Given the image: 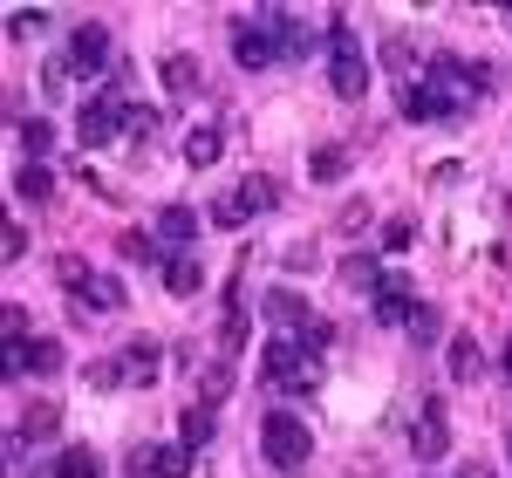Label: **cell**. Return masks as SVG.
Instances as JSON below:
<instances>
[{
    "instance_id": "obj_6",
    "label": "cell",
    "mask_w": 512,
    "mask_h": 478,
    "mask_svg": "<svg viewBox=\"0 0 512 478\" xmlns=\"http://www.w3.org/2000/svg\"><path fill=\"white\" fill-rule=\"evenodd\" d=\"M192 444H137L130 451V478H192Z\"/></svg>"
},
{
    "instance_id": "obj_33",
    "label": "cell",
    "mask_w": 512,
    "mask_h": 478,
    "mask_svg": "<svg viewBox=\"0 0 512 478\" xmlns=\"http://www.w3.org/2000/svg\"><path fill=\"white\" fill-rule=\"evenodd\" d=\"M117 253H123V260H137V267H151V260H158V239H144V233H117Z\"/></svg>"
},
{
    "instance_id": "obj_4",
    "label": "cell",
    "mask_w": 512,
    "mask_h": 478,
    "mask_svg": "<svg viewBox=\"0 0 512 478\" xmlns=\"http://www.w3.org/2000/svg\"><path fill=\"white\" fill-rule=\"evenodd\" d=\"M260 444H267V465H274V472H301V465H308V451H315L308 424H301V417H287V410H274V417L260 424Z\"/></svg>"
},
{
    "instance_id": "obj_17",
    "label": "cell",
    "mask_w": 512,
    "mask_h": 478,
    "mask_svg": "<svg viewBox=\"0 0 512 478\" xmlns=\"http://www.w3.org/2000/svg\"><path fill=\"white\" fill-rule=\"evenodd\" d=\"M21 369L55 376V369H62V342H55V335H28V342H21Z\"/></svg>"
},
{
    "instance_id": "obj_2",
    "label": "cell",
    "mask_w": 512,
    "mask_h": 478,
    "mask_svg": "<svg viewBox=\"0 0 512 478\" xmlns=\"http://www.w3.org/2000/svg\"><path fill=\"white\" fill-rule=\"evenodd\" d=\"M328 89L342 103H362L369 96V55H362V41H355V28L342 14L328 21Z\"/></svg>"
},
{
    "instance_id": "obj_7",
    "label": "cell",
    "mask_w": 512,
    "mask_h": 478,
    "mask_svg": "<svg viewBox=\"0 0 512 478\" xmlns=\"http://www.w3.org/2000/svg\"><path fill=\"white\" fill-rule=\"evenodd\" d=\"M110 55H117V48H110V35L89 21V28H76V35H69L62 69H69V76H96V69H110ZM110 76H117V69H110Z\"/></svg>"
},
{
    "instance_id": "obj_1",
    "label": "cell",
    "mask_w": 512,
    "mask_h": 478,
    "mask_svg": "<svg viewBox=\"0 0 512 478\" xmlns=\"http://www.w3.org/2000/svg\"><path fill=\"white\" fill-rule=\"evenodd\" d=\"M260 376H267L274 390H287V397H315L321 390V356H308L294 335H274V342L260 349Z\"/></svg>"
},
{
    "instance_id": "obj_26",
    "label": "cell",
    "mask_w": 512,
    "mask_h": 478,
    "mask_svg": "<svg viewBox=\"0 0 512 478\" xmlns=\"http://www.w3.org/2000/svg\"><path fill=\"white\" fill-rule=\"evenodd\" d=\"M21 431H28V438H55V431H62V403L35 397V403H28V417H21Z\"/></svg>"
},
{
    "instance_id": "obj_25",
    "label": "cell",
    "mask_w": 512,
    "mask_h": 478,
    "mask_svg": "<svg viewBox=\"0 0 512 478\" xmlns=\"http://www.w3.org/2000/svg\"><path fill=\"white\" fill-rule=\"evenodd\" d=\"M76 301H82V308H89V315H96V308H103V315H117V308H123V280L96 274V280H89V287H82V294H76Z\"/></svg>"
},
{
    "instance_id": "obj_10",
    "label": "cell",
    "mask_w": 512,
    "mask_h": 478,
    "mask_svg": "<svg viewBox=\"0 0 512 478\" xmlns=\"http://www.w3.org/2000/svg\"><path fill=\"white\" fill-rule=\"evenodd\" d=\"M410 444H417V458H424V465H437V458H444V451H451V438H444V403H424V417H417V431H410Z\"/></svg>"
},
{
    "instance_id": "obj_40",
    "label": "cell",
    "mask_w": 512,
    "mask_h": 478,
    "mask_svg": "<svg viewBox=\"0 0 512 478\" xmlns=\"http://www.w3.org/2000/svg\"><path fill=\"white\" fill-rule=\"evenodd\" d=\"M335 226H342V233H362V226H369V205H362V199H349V205H342V219H335Z\"/></svg>"
},
{
    "instance_id": "obj_44",
    "label": "cell",
    "mask_w": 512,
    "mask_h": 478,
    "mask_svg": "<svg viewBox=\"0 0 512 478\" xmlns=\"http://www.w3.org/2000/svg\"><path fill=\"white\" fill-rule=\"evenodd\" d=\"M506 376H512V342H506Z\"/></svg>"
},
{
    "instance_id": "obj_16",
    "label": "cell",
    "mask_w": 512,
    "mask_h": 478,
    "mask_svg": "<svg viewBox=\"0 0 512 478\" xmlns=\"http://www.w3.org/2000/svg\"><path fill=\"white\" fill-rule=\"evenodd\" d=\"M335 274H342V287H349V294H369V287H383V267H376V253H349Z\"/></svg>"
},
{
    "instance_id": "obj_42",
    "label": "cell",
    "mask_w": 512,
    "mask_h": 478,
    "mask_svg": "<svg viewBox=\"0 0 512 478\" xmlns=\"http://www.w3.org/2000/svg\"><path fill=\"white\" fill-rule=\"evenodd\" d=\"M0 253H7V260H21V253H28V233H21V226H7V233H0Z\"/></svg>"
},
{
    "instance_id": "obj_19",
    "label": "cell",
    "mask_w": 512,
    "mask_h": 478,
    "mask_svg": "<svg viewBox=\"0 0 512 478\" xmlns=\"http://www.w3.org/2000/svg\"><path fill=\"white\" fill-rule=\"evenodd\" d=\"M192 233H198V212H192V205H164V212H158V246H185Z\"/></svg>"
},
{
    "instance_id": "obj_22",
    "label": "cell",
    "mask_w": 512,
    "mask_h": 478,
    "mask_svg": "<svg viewBox=\"0 0 512 478\" xmlns=\"http://www.w3.org/2000/svg\"><path fill=\"white\" fill-rule=\"evenodd\" d=\"M219 151H226V130H212V123L185 137V164H192V171H205V164H219Z\"/></svg>"
},
{
    "instance_id": "obj_30",
    "label": "cell",
    "mask_w": 512,
    "mask_h": 478,
    "mask_svg": "<svg viewBox=\"0 0 512 478\" xmlns=\"http://www.w3.org/2000/svg\"><path fill=\"white\" fill-rule=\"evenodd\" d=\"M294 342H301V349H308V356H321V349H328V342H335V321L308 315V321H301V328H294Z\"/></svg>"
},
{
    "instance_id": "obj_32",
    "label": "cell",
    "mask_w": 512,
    "mask_h": 478,
    "mask_svg": "<svg viewBox=\"0 0 512 478\" xmlns=\"http://www.w3.org/2000/svg\"><path fill=\"white\" fill-rule=\"evenodd\" d=\"M403 328H410V335H417V342H437V335H444V315H437L431 301H417V315L403 321Z\"/></svg>"
},
{
    "instance_id": "obj_43",
    "label": "cell",
    "mask_w": 512,
    "mask_h": 478,
    "mask_svg": "<svg viewBox=\"0 0 512 478\" xmlns=\"http://www.w3.org/2000/svg\"><path fill=\"white\" fill-rule=\"evenodd\" d=\"M458 478H492V465H478V458H472V465H465Z\"/></svg>"
},
{
    "instance_id": "obj_39",
    "label": "cell",
    "mask_w": 512,
    "mask_h": 478,
    "mask_svg": "<svg viewBox=\"0 0 512 478\" xmlns=\"http://www.w3.org/2000/svg\"><path fill=\"white\" fill-rule=\"evenodd\" d=\"M0 335H7V342H28V308L7 301V308H0Z\"/></svg>"
},
{
    "instance_id": "obj_23",
    "label": "cell",
    "mask_w": 512,
    "mask_h": 478,
    "mask_svg": "<svg viewBox=\"0 0 512 478\" xmlns=\"http://www.w3.org/2000/svg\"><path fill=\"white\" fill-rule=\"evenodd\" d=\"M308 171H315V185H335V178H349V144H315Z\"/></svg>"
},
{
    "instance_id": "obj_18",
    "label": "cell",
    "mask_w": 512,
    "mask_h": 478,
    "mask_svg": "<svg viewBox=\"0 0 512 478\" xmlns=\"http://www.w3.org/2000/svg\"><path fill=\"white\" fill-rule=\"evenodd\" d=\"M212 431H219V417H212L205 403H185V417H178V444L205 451V444H212Z\"/></svg>"
},
{
    "instance_id": "obj_20",
    "label": "cell",
    "mask_w": 512,
    "mask_h": 478,
    "mask_svg": "<svg viewBox=\"0 0 512 478\" xmlns=\"http://www.w3.org/2000/svg\"><path fill=\"white\" fill-rule=\"evenodd\" d=\"M48 478H103V458H96L89 444H69V451L48 465Z\"/></svg>"
},
{
    "instance_id": "obj_38",
    "label": "cell",
    "mask_w": 512,
    "mask_h": 478,
    "mask_svg": "<svg viewBox=\"0 0 512 478\" xmlns=\"http://www.w3.org/2000/svg\"><path fill=\"white\" fill-rule=\"evenodd\" d=\"M82 383H89V390H117V383H123V362H89V369H82Z\"/></svg>"
},
{
    "instance_id": "obj_36",
    "label": "cell",
    "mask_w": 512,
    "mask_h": 478,
    "mask_svg": "<svg viewBox=\"0 0 512 478\" xmlns=\"http://www.w3.org/2000/svg\"><path fill=\"white\" fill-rule=\"evenodd\" d=\"M55 280H62V287H76V294H82V287H89L96 274H89V260H76V253H62V260H55Z\"/></svg>"
},
{
    "instance_id": "obj_34",
    "label": "cell",
    "mask_w": 512,
    "mask_h": 478,
    "mask_svg": "<svg viewBox=\"0 0 512 478\" xmlns=\"http://www.w3.org/2000/svg\"><path fill=\"white\" fill-rule=\"evenodd\" d=\"M383 62H390L396 76H410V62H417V41H410V35H390V41H383Z\"/></svg>"
},
{
    "instance_id": "obj_41",
    "label": "cell",
    "mask_w": 512,
    "mask_h": 478,
    "mask_svg": "<svg viewBox=\"0 0 512 478\" xmlns=\"http://www.w3.org/2000/svg\"><path fill=\"white\" fill-rule=\"evenodd\" d=\"M239 219H246V212H239V199H219V205H212V226H226V233H233Z\"/></svg>"
},
{
    "instance_id": "obj_5",
    "label": "cell",
    "mask_w": 512,
    "mask_h": 478,
    "mask_svg": "<svg viewBox=\"0 0 512 478\" xmlns=\"http://www.w3.org/2000/svg\"><path fill=\"white\" fill-rule=\"evenodd\" d=\"M123 130H130V110H123V103L110 96V89L82 103V117H76V137L89 144V151H103V144H117Z\"/></svg>"
},
{
    "instance_id": "obj_29",
    "label": "cell",
    "mask_w": 512,
    "mask_h": 478,
    "mask_svg": "<svg viewBox=\"0 0 512 478\" xmlns=\"http://www.w3.org/2000/svg\"><path fill=\"white\" fill-rule=\"evenodd\" d=\"M21 144H28V164H48V151H55V123H21Z\"/></svg>"
},
{
    "instance_id": "obj_3",
    "label": "cell",
    "mask_w": 512,
    "mask_h": 478,
    "mask_svg": "<svg viewBox=\"0 0 512 478\" xmlns=\"http://www.w3.org/2000/svg\"><path fill=\"white\" fill-rule=\"evenodd\" d=\"M280 14H287V7H260L253 21H239V28H233L239 69H274L280 55H287V48H280Z\"/></svg>"
},
{
    "instance_id": "obj_28",
    "label": "cell",
    "mask_w": 512,
    "mask_h": 478,
    "mask_svg": "<svg viewBox=\"0 0 512 478\" xmlns=\"http://www.w3.org/2000/svg\"><path fill=\"white\" fill-rule=\"evenodd\" d=\"M280 48H287V55H308V48H315V28H308V21H301L294 7L280 14Z\"/></svg>"
},
{
    "instance_id": "obj_11",
    "label": "cell",
    "mask_w": 512,
    "mask_h": 478,
    "mask_svg": "<svg viewBox=\"0 0 512 478\" xmlns=\"http://www.w3.org/2000/svg\"><path fill=\"white\" fill-rule=\"evenodd\" d=\"M260 315L280 321V328H301V321L315 315V308H308V294H294V287H274V294L260 301Z\"/></svg>"
},
{
    "instance_id": "obj_24",
    "label": "cell",
    "mask_w": 512,
    "mask_h": 478,
    "mask_svg": "<svg viewBox=\"0 0 512 478\" xmlns=\"http://www.w3.org/2000/svg\"><path fill=\"white\" fill-rule=\"evenodd\" d=\"M226 390H233V362H226V356L205 362V369H198V403L212 410V403H226Z\"/></svg>"
},
{
    "instance_id": "obj_13",
    "label": "cell",
    "mask_w": 512,
    "mask_h": 478,
    "mask_svg": "<svg viewBox=\"0 0 512 478\" xmlns=\"http://www.w3.org/2000/svg\"><path fill=\"white\" fill-rule=\"evenodd\" d=\"M123 383H151L158 376V342L151 335H137V342H123Z\"/></svg>"
},
{
    "instance_id": "obj_8",
    "label": "cell",
    "mask_w": 512,
    "mask_h": 478,
    "mask_svg": "<svg viewBox=\"0 0 512 478\" xmlns=\"http://www.w3.org/2000/svg\"><path fill=\"white\" fill-rule=\"evenodd\" d=\"M417 315V280L410 274H383V287H376V321L383 328H396V321Z\"/></svg>"
},
{
    "instance_id": "obj_21",
    "label": "cell",
    "mask_w": 512,
    "mask_h": 478,
    "mask_svg": "<svg viewBox=\"0 0 512 478\" xmlns=\"http://www.w3.org/2000/svg\"><path fill=\"white\" fill-rule=\"evenodd\" d=\"M233 199H239V212L253 219V212H274V205H280V185H274V178H260V171H253V178L239 185Z\"/></svg>"
},
{
    "instance_id": "obj_12",
    "label": "cell",
    "mask_w": 512,
    "mask_h": 478,
    "mask_svg": "<svg viewBox=\"0 0 512 478\" xmlns=\"http://www.w3.org/2000/svg\"><path fill=\"white\" fill-rule=\"evenodd\" d=\"M451 383H478L485 376V349H478V335H451Z\"/></svg>"
},
{
    "instance_id": "obj_27",
    "label": "cell",
    "mask_w": 512,
    "mask_h": 478,
    "mask_svg": "<svg viewBox=\"0 0 512 478\" xmlns=\"http://www.w3.org/2000/svg\"><path fill=\"white\" fill-rule=\"evenodd\" d=\"M14 192L48 205V192H55V171H48V164H21V171H14Z\"/></svg>"
},
{
    "instance_id": "obj_37",
    "label": "cell",
    "mask_w": 512,
    "mask_h": 478,
    "mask_svg": "<svg viewBox=\"0 0 512 478\" xmlns=\"http://www.w3.org/2000/svg\"><path fill=\"white\" fill-rule=\"evenodd\" d=\"M158 130H164V110H130V137L137 144H158Z\"/></svg>"
},
{
    "instance_id": "obj_14",
    "label": "cell",
    "mask_w": 512,
    "mask_h": 478,
    "mask_svg": "<svg viewBox=\"0 0 512 478\" xmlns=\"http://www.w3.org/2000/svg\"><path fill=\"white\" fill-rule=\"evenodd\" d=\"M164 287H171L178 301H192L198 287H205V267H198L192 253H171V260H164Z\"/></svg>"
},
{
    "instance_id": "obj_15",
    "label": "cell",
    "mask_w": 512,
    "mask_h": 478,
    "mask_svg": "<svg viewBox=\"0 0 512 478\" xmlns=\"http://www.w3.org/2000/svg\"><path fill=\"white\" fill-rule=\"evenodd\" d=\"M198 55H164V89H171V96H178V103H192L198 96Z\"/></svg>"
},
{
    "instance_id": "obj_31",
    "label": "cell",
    "mask_w": 512,
    "mask_h": 478,
    "mask_svg": "<svg viewBox=\"0 0 512 478\" xmlns=\"http://www.w3.org/2000/svg\"><path fill=\"white\" fill-rule=\"evenodd\" d=\"M7 35H14V41H35V35H48V14H41V7H14Z\"/></svg>"
},
{
    "instance_id": "obj_35",
    "label": "cell",
    "mask_w": 512,
    "mask_h": 478,
    "mask_svg": "<svg viewBox=\"0 0 512 478\" xmlns=\"http://www.w3.org/2000/svg\"><path fill=\"white\" fill-rule=\"evenodd\" d=\"M410 239H417V226H410V219H390V226L376 233V246H383V253H410Z\"/></svg>"
},
{
    "instance_id": "obj_9",
    "label": "cell",
    "mask_w": 512,
    "mask_h": 478,
    "mask_svg": "<svg viewBox=\"0 0 512 478\" xmlns=\"http://www.w3.org/2000/svg\"><path fill=\"white\" fill-rule=\"evenodd\" d=\"M396 110H403V123H451V103H444V89H431V82H403Z\"/></svg>"
}]
</instances>
